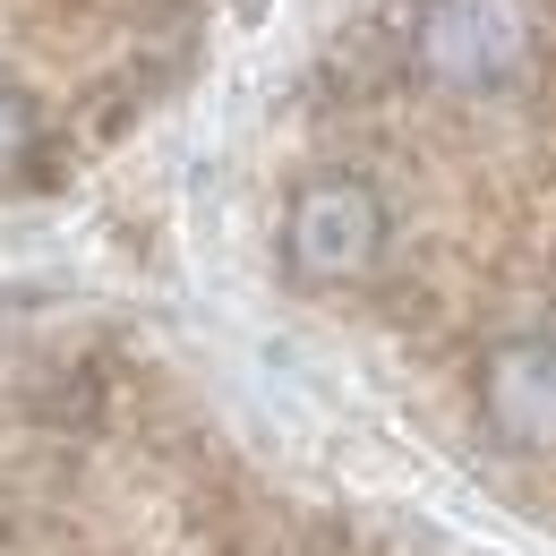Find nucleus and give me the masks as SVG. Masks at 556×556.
Returning a JSON list of instances; mask_svg holds the SVG:
<instances>
[{
    "label": "nucleus",
    "mask_w": 556,
    "mask_h": 556,
    "mask_svg": "<svg viewBox=\"0 0 556 556\" xmlns=\"http://www.w3.org/2000/svg\"><path fill=\"white\" fill-rule=\"evenodd\" d=\"M26 154H35V103L0 77V172H17Z\"/></svg>",
    "instance_id": "obj_4"
},
{
    "label": "nucleus",
    "mask_w": 556,
    "mask_h": 556,
    "mask_svg": "<svg viewBox=\"0 0 556 556\" xmlns=\"http://www.w3.org/2000/svg\"><path fill=\"white\" fill-rule=\"evenodd\" d=\"M412 61L445 94H505L540 61L531 0H428L412 26Z\"/></svg>",
    "instance_id": "obj_1"
},
{
    "label": "nucleus",
    "mask_w": 556,
    "mask_h": 556,
    "mask_svg": "<svg viewBox=\"0 0 556 556\" xmlns=\"http://www.w3.org/2000/svg\"><path fill=\"white\" fill-rule=\"evenodd\" d=\"M282 249L308 282H359L377 275L386 257V198L351 172H317L300 198H291V223H282Z\"/></svg>",
    "instance_id": "obj_2"
},
{
    "label": "nucleus",
    "mask_w": 556,
    "mask_h": 556,
    "mask_svg": "<svg viewBox=\"0 0 556 556\" xmlns=\"http://www.w3.org/2000/svg\"><path fill=\"white\" fill-rule=\"evenodd\" d=\"M480 403L488 428L522 454H556V343L548 334H514L480 359Z\"/></svg>",
    "instance_id": "obj_3"
}]
</instances>
